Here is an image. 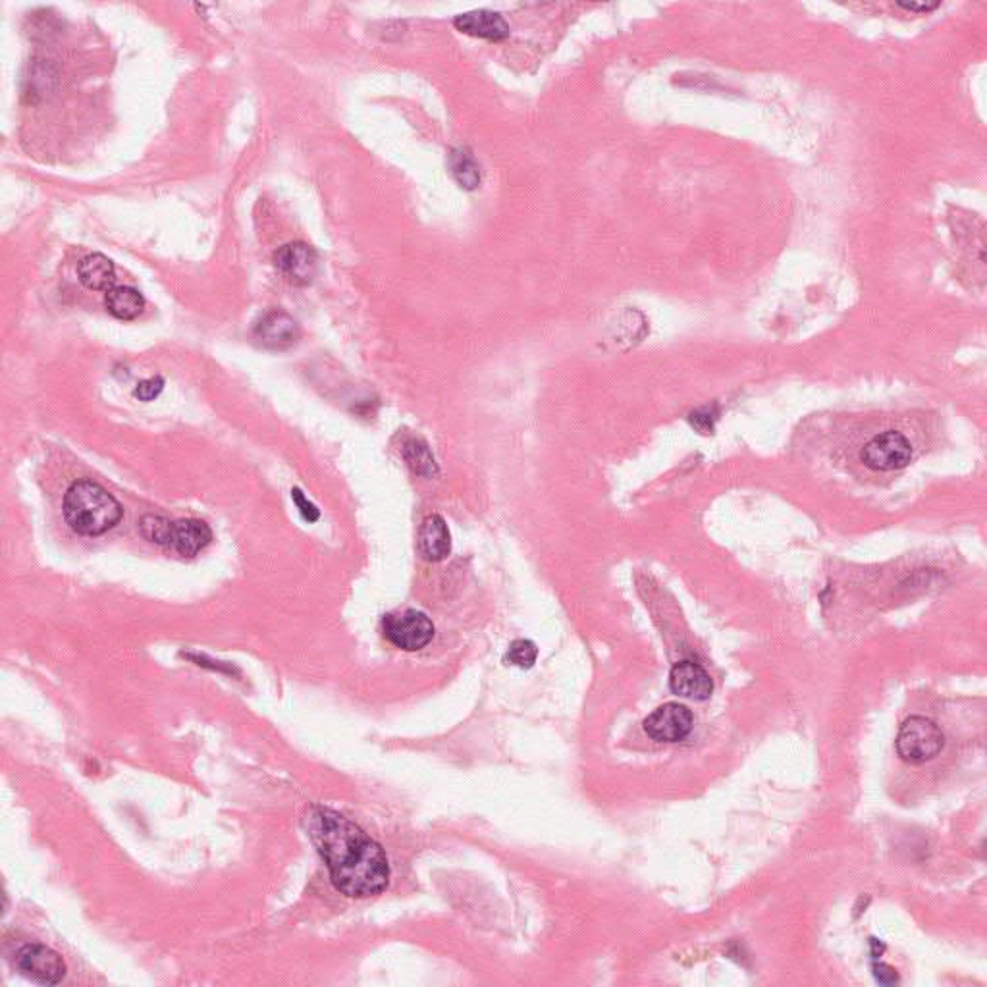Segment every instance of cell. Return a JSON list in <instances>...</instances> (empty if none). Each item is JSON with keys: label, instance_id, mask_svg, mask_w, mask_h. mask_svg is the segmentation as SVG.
I'll list each match as a JSON object with an SVG mask.
<instances>
[{"label": "cell", "instance_id": "cell-1", "mask_svg": "<svg viewBox=\"0 0 987 987\" xmlns=\"http://www.w3.org/2000/svg\"><path fill=\"white\" fill-rule=\"evenodd\" d=\"M303 826L324 858L334 887L347 897H373L390 883V862L382 847L336 810L313 806Z\"/></svg>", "mask_w": 987, "mask_h": 987}, {"label": "cell", "instance_id": "cell-2", "mask_svg": "<svg viewBox=\"0 0 987 987\" xmlns=\"http://www.w3.org/2000/svg\"><path fill=\"white\" fill-rule=\"evenodd\" d=\"M62 511L70 529L81 536L108 533L124 515V509L112 494L101 484L87 479L74 482L66 490Z\"/></svg>", "mask_w": 987, "mask_h": 987}, {"label": "cell", "instance_id": "cell-3", "mask_svg": "<svg viewBox=\"0 0 987 987\" xmlns=\"http://www.w3.org/2000/svg\"><path fill=\"white\" fill-rule=\"evenodd\" d=\"M895 747L899 756L908 764H924L934 760L935 756L945 747V735L939 725L924 716L908 718L897 735Z\"/></svg>", "mask_w": 987, "mask_h": 987}, {"label": "cell", "instance_id": "cell-4", "mask_svg": "<svg viewBox=\"0 0 987 987\" xmlns=\"http://www.w3.org/2000/svg\"><path fill=\"white\" fill-rule=\"evenodd\" d=\"M384 637L407 652H417L434 639V625L427 614L407 610L403 614H390L382 621Z\"/></svg>", "mask_w": 987, "mask_h": 987}, {"label": "cell", "instance_id": "cell-5", "mask_svg": "<svg viewBox=\"0 0 987 987\" xmlns=\"http://www.w3.org/2000/svg\"><path fill=\"white\" fill-rule=\"evenodd\" d=\"M910 459L912 446L907 436L897 430H887L872 438L862 450V461L866 463V467L881 473L903 469L910 463Z\"/></svg>", "mask_w": 987, "mask_h": 987}, {"label": "cell", "instance_id": "cell-6", "mask_svg": "<svg viewBox=\"0 0 987 987\" xmlns=\"http://www.w3.org/2000/svg\"><path fill=\"white\" fill-rule=\"evenodd\" d=\"M16 964L24 976L43 986H56L66 976V964L62 957L53 949L37 943L22 947L16 955Z\"/></svg>", "mask_w": 987, "mask_h": 987}, {"label": "cell", "instance_id": "cell-7", "mask_svg": "<svg viewBox=\"0 0 987 987\" xmlns=\"http://www.w3.org/2000/svg\"><path fill=\"white\" fill-rule=\"evenodd\" d=\"M644 731L660 743L683 741L693 731V714L683 704L667 702L644 720Z\"/></svg>", "mask_w": 987, "mask_h": 987}, {"label": "cell", "instance_id": "cell-8", "mask_svg": "<svg viewBox=\"0 0 987 987\" xmlns=\"http://www.w3.org/2000/svg\"><path fill=\"white\" fill-rule=\"evenodd\" d=\"M274 267L295 286H307L315 280L319 257L315 249L303 241L282 245L274 255Z\"/></svg>", "mask_w": 987, "mask_h": 987}, {"label": "cell", "instance_id": "cell-9", "mask_svg": "<svg viewBox=\"0 0 987 987\" xmlns=\"http://www.w3.org/2000/svg\"><path fill=\"white\" fill-rule=\"evenodd\" d=\"M255 340L268 349H288L299 340V324L284 311H268L253 330Z\"/></svg>", "mask_w": 987, "mask_h": 987}, {"label": "cell", "instance_id": "cell-10", "mask_svg": "<svg viewBox=\"0 0 987 987\" xmlns=\"http://www.w3.org/2000/svg\"><path fill=\"white\" fill-rule=\"evenodd\" d=\"M669 689L683 698L708 700L714 691V683L704 667L694 662H679L669 673Z\"/></svg>", "mask_w": 987, "mask_h": 987}, {"label": "cell", "instance_id": "cell-11", "mask_svg": "<svg viewBox=\"0 0 987 987\" xmlns=\"http://www.w3.org/2000/svg\"><path fill=\"white\" fill-rule=\"evenodd\" d=\"M213 540V531L205 521L199 519H182L172 523V533H170V544L174 552L180 556H197L201 550H205Z\"/></svg>", "mask_w": 987, "mask_h": 987}, {"label": "cell", "instance_id": "cell-12", "mask_svg": "<svg viewBox=\"0 0 987 987\" xmlns=\"http://www.w3.org/2000/svg\"><path fill=\"white\" fill-rule=\"evenodd\" d=\"M454 26L465 35L486 41H504L509 37V26L504 16L492 10H475L461 14L455 18Z\"/></svg>", "mask_w": 987, "mask_h": 987}, {"label": "cell", "instance_id": "cell-13", "mask_svg": "<svg viewBox=\"0 0 987 987\" xmlns=\"http://www.w3.org/2000/svg\"><path fill=\"white\" fill-rule=\"evenodd\" d=\"M419 550L428 561H442L450 556L452 536L440 515H430L423 521L419 531Z\"/></svg>", "mask_w": 987, "mask_h": 987}, {"label": "cell", "instance_id": "cell-14", "mask_svg": "<svg viewBox=\"0 0 987 987\" xmlns=\"http://www.w3.org/2000/svg\"><path fill=\"white\" fill-rule=\"evenodd\" d=\"M78 276H80L81 284L87 290L108 292V290H112V284L116 280V270H114V265L108 257L101 255V253H93V255H87L81 259L80 265H78Z\"/></svg>", "mask_w": 987, "mask_h": 987}, {"label": "cell", "instance_id": "cell-15", "mask_svg": "<svg viewBox=\"0 0 987 987\" xmlns=\"http://www.w3.org/2000/svg\"><path fill=\"white\" fill-rule=\"evenodd\" d=\"M107 311L118 321H135L143 309H145V299L135 288L130 286H116L108 290L105 297Z\"/></svg>", "mask_w": 987, "mask_h": 987}, {"label": "cell", "instance_id": "cell-16", "mask_svg": "<svg viewBox=\"0 0 987 987\" xmlns=\"http://www.w3.org/2000/svg\"><path fill=\"white\" fill-rule=\"evenodd\" d=\"M450 170L455 182L463 189H477L481 186V164L475 161L469 149H455L450 155Z\"/></svg>", "mask_w": 987, "mask_h": 987}, {"label": "cell", "instance_id": "cell-17", "mask_svg": "<svg viewBox=\"0 0 987 987\" xmlns=\"http://www.w3.org/2000/svg\"><path fill=\"white\" fill-rule=\"evenodd\" d=\"M403 457L407 461V465L417 473V475H425V477H430V475H436V463H434V457L428 452L427 444L417 440V438H409L405 444H403Z\"/></svg>", "mask_w": 987, "mask_h": 987}, {"label": "cell", "instance_id": "cell-18", "mask_svg": "<svg viewBox=\"0 0 987 987\" xmlns=\"http://www.w3.org/2000/svg\"><path fill=\"white\" fill-rule=\"evenodd\" d=\"M172 523L174 521H170L166 517H161V515H145L141 519L139 527H141V534L149 542L168 548V544H170V533H172Z\"/></svg>", "mask_w": 987, "mask_h": 987}, {"label": "cell", "instance_id": "cell-19", "mask_svg": "<svg viewBox=\"0 0 987 987\" xmlns=\"http://www.w3.org/2000/svg\"><path fill=\"white\" fill-rule=\"evenodd\" d=\"M536 656H538V648L533 641H525V639H519V641L511 642L509 650H507L506 660L509 664L517 667H533L534 662H536Z\"/></svg>", "mask_w": 987, "mask_h": 987}, {"label": "cell", "instance_id": "cell-20", "mask_svg": "<svg viewBox=\"0 0 987 987\" xmlns=\"http://www.w3.org/2000/svg\"><path fill=\"white\" fill-rule=\"evenodd\" d=\"M162 390H164V378L162 376H153V378H147V380H143V382L137 384L134 396L137 400L153 401L161 396Z\"/></svg>", "mask_w": 987, "mask_h": 987}, {"label": "cell", "instance_id": "cell-21", "mask_svg": "<svg viewBox=\"0 0 987 987\" xmlns=\"http://www.w3.org/2000/svg\"><path fill=\"white\" fill-rule=\"evenodd\" d=\"M292 500H294L295 507L299 509V513L303 515V519H305V521H309V523L319 521L321 511L317 509L315 504H311V502L303 496V492H301L299 488H294V490H292Z\"/></svg>", "mask_w": 987, "mask_h": 987}, {"label": "cell", "instance_id": "cell-22", "mask_svg": "<svg viewBox=\"0 0 987 987\" xmlns=\"http://www.w3.org/2000/svg\"><path fill=\"white\" fill-rule=\"evenodd\" d=\"M714 423H716V413L710 407L698 409V411L691 413V425L698 428L700 432H704V434H708V432L714 430Z\"/></svg>", "mask_w": 987, "mask_h": 987}, {"label": "cell", "instance_id": "cell-23", "mask_svg": "<svg viewBox=\"0 0 987 987\" xmlns=\"http://www.w3.org/2000/svg\"><path fill=\"white\" fill-rule=\"evenodd\" d=\"M874 976L876 980L883 984V986H891V984H897L899 982V974L895 968H891L889 964L885 962H876L874 964Z\"/></svg>", "mask_w": 987, "mask_h": 987}, {"label": "cell", "instance_id": "cell-24", "mask_svg": "<svg viewBox=\"0 0 987 987\" xmlns=\"http://www.w3.org/2000/svg\"><path fill=\"white\" fill-rule=\"evenodd\" d=\"M941 2H897L899 8L907 10V12H932Z\"/></svg>", "mask_w": 987, "mask_h": 987}]
</instances>
